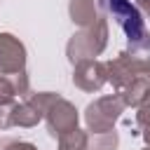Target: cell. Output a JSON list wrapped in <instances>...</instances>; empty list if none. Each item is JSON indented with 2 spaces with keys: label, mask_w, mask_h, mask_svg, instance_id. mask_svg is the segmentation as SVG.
Listing matches in <instances>:
<instances>
[{
  "label": "cell",
  "mask_w": 150,
  "mask_h": 150,
  "mask_svg": "<svg viewBox=\"0 0 150 150\" xmlns=\"http://www.w3.org/2000/svg\"><path fill=\"white\" fill-rule=\"evenodd\" d=\"M101 9L117 21V26L124 30L129 52L136 54H150V30L145 28V19L138 12V7L131 0H98Z\"/></svg>",
  "instance_id": "1"
},
{
  "label": "cell",
  "mask_w": 150,
  "mask_h": 150,
  "mask_svg": "<svg viewBox=\"0 0 150 150\" xmlns=\"http://www.w3.org/2000/svg\"><path fill=\"white\" fill-rule=\"evenodd\" d=\"M108 38H110L108 19H105V16H98L91 26L80 28L77 33L70 35V40H68V45H66V56H68V61L75 66V63L96 59V56L103 54V49L108 47Z\"/></svg>",
  "instance_id": "2"
},
{
  "label": "cell",
  "mask_w": 150,
  "mask_h": 150,
  "mask_svg": "<svg viewBox=\"0 0 150 150\" xmlns=\"http://www.w3.org/2000/svg\"><path fill=\"white\" fill-rule=\"evenodd\" d=\"M108 68V82L112 84L115 94H120L127 84H131L138 77H150V56L136 54V52H120L115 59L105 61Z\"/></svg>",
  "instance_id": "3"
},
{
  "label": "cell",
  "mask_w": 150,
  "mask_h": 150,
  "mask_svg": "<svg viewBox=\"0 0 150 150\" xmlns=\"http://www.w3.org/2000/svg\"><path fill=\"white\" fill-rule=\"evenodd\" d=\"M124 101L120 98V94H108V96H98L96 101H91L84 108V124L87 131L91 136L96 134H108L115 129L117 120L124 112Z\"/></svg>",
  "instance_id": "4"
},
{
  "label": "cell",
  "mask_w": 150,
  "mask_h": 150,
  "mask_svg": "<svg viewBox=\"0 0 150 150\" xmlns=\"http://www.w3.org/2000/svg\"><path fill=\"white\" fill-rule=\"evenodd\" d=\"M45 122H47L49 136H52V138H61L63 134L77 129V124H80V112H77V108H75L68 98L56 96V98L52 101V105L45 110Z\"/></svg>",
  "instance_id": "5"
},
{
  "label": "cell",
  "mask_w": 150,
  "mask_h": 150,
  "mask_svg": "<svg viewBox=\"0 0 150 150\" xmlns=\"http://www.w3.org/2000/svg\"><path fill=\"white\" fill-rule=\"evenodd\" d=\"M108 82V68L105 61L91 59V61H82L73 66V84L87 94L101 91V87Z\"/></svg>",
  "instance_id": "6"
},
{
  "label": "cell",
  "mask_w": 150,
  "mask_h": 150,
  "mask_svg": "<svg viewBox=\"0 0 150 150\" xmlns=\"http://www.w3.org/2000/svg\"><path fill=\"white\" fill-rule=\"evenodd\" d=\"M26 45L12 35V33H0V70L2 73H16L26 70Z\"/></svg>",
  "instance_id": "7"
},
{
  "label": "cell",
  "mask_w": 150,
  "mask_h": 150,
  "mask_svg": "<svg viewBox=\"0 0 150 150\" xmlns=\"http://www.w3.org/2000/svg\"><path fill=\"white\" fill-rule=\"evenodd\" d=\"M30 94V80L26 70L16 73H2L0 70V101H12L16 96Z\"/></svg>",
  "instance_id": "8"
},
{
  "label": "cell",
  "mask_w": 150,
  "mask_h": 150,
  "mask_svg": "<svg viewBox=\"0 0 150 150\" xmlns=\"http://www.w3.org/2000/svg\"><path fill=\"white\" fill-rule=\"evenodd\" d=\"M68 14H70V21L80 28H87L91 26L101 14H98V7L94 0H70L68 2Z\"/></svg>",
  "instance_id": "9"
},
{
  "label": "cell",
  "mask_w": 150,
  "mask_h": 150,
  "mask_svg": "<svg viewBox=\"0 0 150 150\" xmlns=\"http://www.w3.org/2000/svg\"><path fill=\"white\" fill-rule=\"evenodd\" d=\"M45 115L26 98V101H16L14 103V110H12V127H23V129H30V127H38L40 120Z\"/></svg>",
  "instance_id": "10"
},
{
  "label": "cell",
  "mask_w": 150,
  "mask_h": 150,
  "mask_svg": "<svg viewBox=\"0 0 150 150\" xmlns=\"http://www.w3.org/2000/svg\"><path fill=\"white\" fill-rule=\"evenodd\" d=\"M150 94V77H138L134 80L131 84H127L122 91H120V98L124 101L127 108H138L141 101Z\"/></svg>",
  "instance_id": "11"
},
{
  "label": "cell",
  "mask_w": 150,
  "mask_h": 150,
  "mask_svg": "<svg viewBox=\"0 0 150 150\" xmlns=\"http://www.w3.org/2000/svg\"><path fill=\"white\" fill-rule=\"evenodd\" d=\"M59 141V150H91V141H89V131L84 129H73L68 134H63Z\"/></svg>",
  "instance_id": "12"
},
{
  "label": "cell",
  "mask_w": 150,
  "mask_h": 150,
  "mask_svg": "<svg viewBox=\"0 0 150 150\" xmlns=\"http://www.w3.org/2000/svg\"><path fill=\"white\" fill-rule=\"evenodd\" d=\"M117 143H120V136L112 129L108 134H96L91 141V150H117Z\"/></svg>",
  "instance_id": "13"
},
{
  "label": "cell",
  "mask_w": 150,
  "mask_h": 150,
  "mask_svg": "<svg viewBox=\"0 0 150 150\" xmlns=\"http://www.w3.org/2000/svg\"><path fill=\"white\" fill-rule=\"evenodd\" d=\"M136 110H138V112H136V127H138V129L150 127V94L141 101V105H138Z\"/></svg>",
  "instance_id": "14"
},
{
  "label": "cell",
  "mask_w": 150,
  "mask_h": 150,
  "mask_svg": "<svg viewBox=\"0 0 150 150\" xmlns=\"http://www.w3.org/2000/svg\"><path fill=\"white\" fill-rule=\"evenodd\" d=\"M14 103H16V98H12V101H0V131H5V129L12 127V110H14Z\"/></svg>",
  "instance_id": "15"
},
{
  "label": "cell",
  "mask_w": 150,
  "mask_h": 150,
  "mask_svg": "<svg viewBox=\"0 0 150 150\" xmlns=\"http://www.w3.org/2000/svg\"><path fill=\"white\" fill-rule=\"evenodd\" d=\"M2 150H38V145H33L28 141H9Z\"/></svg>",
  "instance_id": "16"
},
{
  "label": "cell",
  "mask_w": 150,
  "mask_h": 150,
  "mask_svg": "<svg viewBox=\"0 0 150 150\" xmlns=\"http://www.w3.org/2000/svg\"><path fill=\"white\" fill-rule=\"evenodd\" d=\"M134 5H136L138 12L143 14V19H150V0H136Z\"/></svg>",
  "instance_id": "17"
},
{
  "label": "cell",
  "mask_w": 150,
  "mask_h": 150,
  "mask_svg": "<svg viewBox=\"0 0 150 150\" xmlns=\"http://www.w3.org/2000/svg\"><path fill=\"white\" fill-rule=\"evenodd\" d=\"M141 134H143V141H145V145H150V127H145Z\"/></svg>",
  "instance_id": "18"
},
{
  "label": "cell",
  "mask_w": 150,
  "mask_h": 150,
  "mask_svg": "<svg viewBox=\"0 0 150 150\" xmlns=\"http://www.w3.org/2000/svg\"><path fill=\"white\" fill-rule=\"evenodd\" d=\"M143 150H150V145H145V148H143Z\"/></svg>",
  "instance_id": "19"
}]
</instances>
